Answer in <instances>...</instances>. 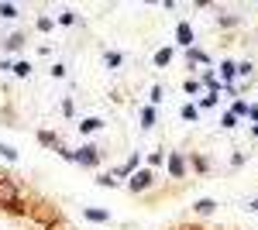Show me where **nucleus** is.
Masks as SVG:
<instances>
[{
	"label": "nucleus",
	"mask_w": 258,
	"mask_h": 230,
	"mask_svg": "<svg viewBox=\"0 0 258 230\" xmlns=\"http://www.w3.org/2000/svg\"><path fill=\"white\" fill-rule=\"evenodd\" d=\"M220 69H224V76H234V72H238V65H234V62H224Z\"/></svg>",
	"instance_id": "9"
},
{
	"label": "nucleus",
	"mask_w": 258,
	"mask_h": 230,
	"mask_svg": "<svg viewBox=\"0 0 258 230\" xmlns=\"http://www.w3.org/2000/svg\"><path fill=\"white\" fill-rule=\"evenodd\" d=\"M182 117L186 120H197V107H182Z\"/></svg>",
	"instance_id": "12"
},
{
	"label": "nucleus",
	"mask_w": 258,
	"mask_h": 230,
	"mask_svg": "<svg viewBox=\"0 0 258 230\" xmlns=\"http://www.w3.org/2000/svg\"><path fill=\"white\" fill-rule=\"evenodd\" d=\"M86 216L90 220H107V213H100V210H86Z\"/></svg>",
	"instance_id": "13"
},
{
	"label": "nucleus",
	"mask_w": 258,
	"mask_h": 230,
	"mask_svg": "<svg viewBox=\"0 0 258 230\" xmlns=\"http://www.w3.org/2000/svg\"><path fill=\"white\" fill-rule=\"evenodd\" d=\"M76 158H80L83 165H93V162H97V148H83V151L76 155Z\"/></svg>",
	"instance_id": "3"
},
{
	"label": "nucleus",
	"mask_w": 258,
	"mask_h": 230,
	"mask_svg": "<svg viewBox=\"0 0 258 230\" xmlns=\"http://www.w3.org/2000/svg\"><path fill=\"white\" fill-rule=\"evenodd\" d=\"M18 11H14V4H0V18H14Z\"/></svg>",
	"instance_id": "5"
},
{
	"label": "nucleus",
	"mask_w": 258,
	"mask_h": 230,
	"mask_svg": "<svg viewBox=\"0 0 258 230\" xmlns=\"http://www.w3.org/2000/svg\"><path fill=\"white\" fill-rule=\"evenodd\" d=\"M179 41H186V45H189V28H186V24H179Z\"/></svg>",
	"instance_id": "10"
},
{
	"label": "nucleus",
	"mask_w": 258,
	"mask_h": 230,
	"mask_svg": "<svg viewBox=\"0 0 258 230\" xmlns=\"http://www.w3.org/2000/svg\"><path fill=\"white\" fill-rule=\"evenodd\" d=\"M152 186V172H135L131 175V189L138 192V189H148Z\"/></svg>",
	"instance_id": "2"
},
{
	"label": "nucleus",
	"mask_w": 258,
	"mask_h": 230,
	"mask_svg": "<svg viewBox=\"0 0 258 230\" xmlns=\"http://www.w3.org/2000/svg\"><path fill=\"white\" fill-rule=\"evenodd\" d=\"M169 169H172V175H182V158H172Z\"/></svg>",
	"instance_id": "7"
},
{
	"label": "nucleus",
	"mask_w": 258,
	"mask_h": 230,
	"mask_svg": "<svg viewBox=\"0 0 258 230\" xmlns=\"http://www.w3.org/2000/svg\"><path fill=\"white\" fill-rule=\"evenodd\" d=\"M197 210H200V213H210V210H214V203H210V199H200Z\"/></svg>",
	"instance_id": "8"
},
{
	"label": "nucleus",
	"mask_w": 258,
	"mask_h": 230,
	"mask_svg": "<svg viewBox=\"0 0 258 230\" xmlns=\"http://www.w3.org/2000/svg\"><path fill=\"white\" fill-rule=\"evenodd\" d=\"M169 58H172V52H169V48H162L159 55H155V65H165V62H169Z\"/></svg>",
	"instance_id": "6"
},
{
	"label": "nucleus",
	"mask_w": 258,
	"mask_h": 230,
	"mask_svg": "<svg viewBox=\"0 0 258 230\" xmlns=\"http://www.w3.org/2000/svg\"><path fill=\"white\" fill-rule=\"evenodd\" d=\"M14 72H18V76H28V72H31V65H28V62H21V65H14Z\"/></svg>",
	"instance_id": "11"
},
{
	"label": "nucleus",
	"mask_w": 258,
	"mask_h": 230,
	"mask_svg": "<svg viewBox=\"0 0 258 230\" xmlns=\"http://www.w3.org/2000/svg\"><path fill=\"white\" fill-rule=\"evenodd\" d=\"M18 199H21L18 186H14L11 179H0V206H14Z\"/></svg>",
	"instance_id": "1"
},
{
	"label": "nucleus",
	"mask_w": 258,
	"mask_h": 230,
	"mask_svg": "<svg viewBox=\"0 0 258 230\" xmlns=\"http://www.w3.org/2000/svg\"><path fill=\"white\" fill-rule=\"evenodd\" d=\"M97 127H100V120H97V117H86V120L80 124V131H97Z\"/></svg>",
	"instance_id": "4"
}]
</instances>
